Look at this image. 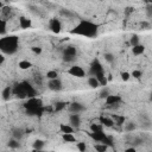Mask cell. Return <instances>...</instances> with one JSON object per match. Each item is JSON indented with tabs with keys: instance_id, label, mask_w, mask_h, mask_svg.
<instances>
[{
	"instance_id": "12",
	"label": "cell",
	"mask_w": 152,
	"mask_h": 152,
	"mask_svg": "<svg viewBox=\"0 0 152 152\" xmlns=\"http://www.w3.org/2000/svg\"><path fill=\"white\" fill-rule=\"evenodd\" d=\"M69 125L74 128H77L81 125V116L80 114H70L69 116Z\"/></svg>"
},
{
	"instance_id": "35",
	"label": "cell",
	"mask_w": 152,
	"mask_h": 152,
	"mask_svg": "<svg viewBox=\"0 0 152 152\" xmlns=\"http://www.w3.org/2000/svg\"><path fill=\"white\" fill-rule=\"evenodd\" d=\"M120 76H121V80L126 82V81H128V80H129L131 74H129V72H127V71H122V72L120 74Z\"/></svg>"
},
{
	"instance_id": "36",
	"label": "cell",
	"mask_w": 152,
	"mask_h": 152,
	"mask_svg": "<svg viewBox=\"0 0 152 152\" xmlns=\"http://www.w3.org/2000/svg\"><path fill=\"white\" fill-rule=\"evenodd\" d=\"M125 129H126L127 132H131V131L135 129V125H134L133 122H127L126 126H125Z\"/></svg>"
},
{
	"instance_id": "26",
	"label": "cell",
	"mask_w": 152,
	"mask_h": 152,
	"mask_svg": "<svg viewBox=\"0 0 152 152\" xmlns=\"http://www.w3.org/2000/svg\"><path fill=\"white\" fill-rule=\"evenodd\" d=\"M65 107H66V103H65V102H63V101H58V102L55 103L53 109H55V112H61V110L64 109Z\"/></svg>"
},
{
	"instance_id": "42",
	"label": "cell",
	"mask_w": 152,
	"mask_h": 152,
	"mask_svg": "<svg viewBox=\"0 0 152 152\" xmlns=\"http://www.w3.org/2000/svg\"><path fill=\"white\" fill-rule=\"evenodd\" d=\"M140 27H141V28H144V30H147V28L150 27V23L144 20V21H141V23H140Z\"/></svg>"
},
{
	"instance_id": "7",
	"label": "cell",
	"mask_w": 152,
	"mask_h": 152,
	"mask_svg": "<svg viewBox=\"0 0 152 152\" xmlns=\"http://www.w3.org/2000/svg\"><path fill=\"white\" fill-rule=\"evenodd\" d=\"M20 84H21V87H23V89H24V91H25V94H26V96H27L28 99L36 97L37 91H36V89L33 88V86H31L27 81H23V82H20Z\"/></svg>"
},
{
	"instance_id": "43",
	"label": "cell",
	"mask_w": 152,
	"mask_h": 152,
	"mask_svg": "<svg viewBox=\"0 0 152 152\" xmlns=\"http://www.w3.org/2000/svg\"><path fill=\"white\" fill-rule=\"evenodd\" d=\"M125 152H137V150H135V147H128V148H126L125 150Z\"/></svg>"
},
{
	"instance_id": "9",
	"label": "cell",
	"mask_w": 152,
	"mask_h": 152,
	"mask_svg": "<svg viewBox=\"0 0 152 152\" xmlns=\"http://www.w3.org/2000/svg\"><path fill=\"white\" fill-rule=\"evenodd\" d=\"M48 88H49L50 90H52V91H59V90H62V88H63V83H62V81H61L59 78L50 80V81L48 82Z\"/></svg>"
},
{
	"instance_id": "39",
	"label": "cell",
	"mask_w": 152,
	"mask_h": 152,
	"mask_svg": "<svg viewBox=\"0 0 152 152\" xmlns=\"http://www.w3.org/2000/svg\"><path fill=\"white\" fill-rule=\"evenodd\" d=\"M131 76H133L134 78H140L141 77V71L140 70H133L131 72Z\"/></svg>"
},
{
	"instance_id": "19",
	"label": "cell",
	"mask_w": 152,
	"mask_h": 152,
	"mask_svg": "<svg viewBox=\"0 0 152 152\" xmlns=\"http://www.w3.org/2000/svg\"><path fill=\"white\" fill-rule=\"evenodd\" d=\"M88 86L90 87V88H99L100 87V82L97 81V78L95 77V76H90L89 78H88Z\"/></svg>"
},
{
	"instance_id": "38",
	"label": "cell",
	"mask_w": 152,
	"mask_h": 152,
	"mask_svg": "<svg viewBox=\"0 0 152 152\" xmlns=\"http://www.w3.org/2000/svg\"><path fill=\"white\" fill-rule=\"evenodd\" d=\"M61 14H62V15H65V17H68V18H71V17L74 15L69 10H61Z\"/></svg>"
},
{
	"instance_id": "34",
	"label": "cell",
	"mask_w": 152,
	"mask_h": 152,
	"mask_svg": "<svg viewBox=\"0 0 152 152\" xmlns=\"http://www.w3.org/2000/svg\"><path fill=\"white\" fill-rule=\"evenodd\" d=\"M21 137H23V131L21 129H14L13 131V138L14 139L19 140V139H21Z\"/></svg>"
},
{
	"instance_id": "8",
	"label": "cell",
	"mask_w": 152,
	"mask_h": 152,
	"mask_svg": "<svg viewBox=\"0 0 152 152\" xmlns=\"http://www.w3.org/2000/svg\"><path fill=\"white\" fill-rule=\"evenodd\" d=\"M68 74H70L71 76H75V77H78V78H82V77L86 76V71L80 65H72V66H70L68 69Z\"/></svg>"
},
{
	"instance_id": "28",
	"label": "cell",
	"mask_w": 152,
	"mask_h": 152,
	"mask_svg": "<svg viewBox=\"0 0 152 152\" xmlns=\"http://www.w3.org/2000/svg\"><path fill=\"white\" fill-rule=\"evenodd\" d=\"M112 119H113V121H114V124H115V125H122V124L125 122V118H124V116L113 115V116H112Z\"/></svg>"
},
{
	"instance_id": "5",
	"label": "cell",
	"mask_w": 152,
	"mask_h": 152,
	"mask_svg": "<svg viewBox=\"0 0 152 152\" xmlns=\"http://www.w3.org/2000/svg\"><path fill=\"white\" fill-rule=\"evenodd\" d=\"M76 53H77V51H76L75 46H72V45L66 46L63 50V61L64 62H72V61H75Z\"/></svg>"
},
{
	"instance_id": "4",
	"label": "cell",
	"mask_w": 152,
	"mask_h": 152,
	"mask_svg": "<svg viewBox=\"0 0 152 152\" xmlns=\"http://www.w3.org/2000/svg\"><path fill=\"white\" fill-rule=\"evenodd\" d=\"M89 135H90V138H93L95 141H97V142H102V144H106L107 146H112L113 145V139L110 138V137H108L107 134H104L103 133V131L102 132H90L89 133Z\"/></svg>"
},
{
	"instance_id": "2",
	"label": "cell",
	"mask_w": 152,
	"mask_h": 152,
	"mask_svg": "<svg viewBox=\"0 0 152 152\" xmlns=\"http://www.w3.org/2000/svg\"><path fill=\"white\" fill-rule=\"evenodd\" d=\"M19 45V38L17 36H6L0 39V50L2 53L13 55L17 52Z\"/></svg>"
},
{
	"instance_id": "40",
	"label": "cell",
	"mask_w": 152,
	"mask_h": 152,
	"mask_svg": "<svg viewBox=\"0 0 152 152\" xmlns=\"http://www.w3.org/2000/svg\"><path fill=\"white\" fill-rule=\"evenodd\" d=\"M108 95H110V94H109V91H108V89H103V90L100 93V97H101V99H104V100L107 99V96H108Z\"/></svg>"
},
{
	"instance_id": "16",
	"label": "cell",
	"mask_w": 152,
	"mask_h": 152,
	"mask_svg": "<svg viewBox=\"0 0 152 152\" xmlns=\"http://www.w3.org/2000/svg\"><path fill=\"white\" fill-rule=\"evenodd\" d=\"M31 25H32L31 19H28L27 17H24V15H23V17H19V26H20L21 28H24V30L30 28Z\"/></svg>"
},
{
	"instance_id": "31",
	"label": "cell",
	"mask_w": 152,
	"mask_h": 152,
	"mask_svg": "<svg viewBox=\"0 0 152 152\" xmlns=\"http://www.w3.org/2000/svg\"><path fill=\"white\" fill-rule=\"evenodd\" d=\"M129 44H131L132 48L135 46V45H139V44H140V43H139V37H138L137 34H133V36L129 38Z\"/></svg>"
},
{
	"instance_id": "18",
	"label": "cell",
	"mask_w": 152,
	"mask_h": 152,
	"mask_svg": "<svg viewBox=\"0 0 152 152\" xmlns=\"http://www.w3.org/2000/svg\"><path fill=\"white\" fill-rule=\"evenodd\" d=\"M144 52H145V46L142 44H139V45H135V46L132 48V53L134 56H140Z\"/></svg>"
},
{
	"instance_id": "23",
	"label": "cell",
	"mask_w": 152,
	"mask_h": 152,
	"mask_svg": "<svg viewBox=\"0 0 152 152\" xmlns=\"http://www.w3.org/2000/svg\"><path fill=\"white\" fill-rule=\"evenodd\" d=\"M94 148H95V151H96V152H106V151H107V148H108V146H107L106 144L97 142V144H95Z\"/></svg>"
},
{
	"instance_id": "37",
	"label": "cell",
	"mask_w": 152,
	"mask_h": 152,
	"mask_svg": "<svg viewBox=\"0 0 152 152\" xmlns=\"http://www.w3.org/2000/svg\"><path fill=\"white\" fill-rule=\"evenodd\" d=\"M146 14H147V17L152 18V2L147 4V6H146Z\"/></svg>"
},
{
	"instance_id": "17",
	"label": "cell",
	"mask_w": 152,
	"mask_h": 152,
	"mask_svg": "<svg viewBox=\"0 0 152 152\" xmlns=\"http://www.w3.org/2000/svg\"><path fill=\"white\" fill-rule=\"evenodd\" d=\"M11 94H13V88L10 87V86L5 87V88L2 89V93H1L2 100H4V101H7V100L10 99V96H11Z\"/></svg>"
},
{
	"instance_id": "13",
	"label": "cell",
	"mask_w": 152,
	"mask_h": 152,
	"mask_svg": "<svg viewBox=\"0 0 152 152\" xmlns=\"http://www.w3.org/2000/svg\"><path fill=\"white\" fill-rule=\"evenodd\" d=\"M13 95H15V96L19 97V99H25V97H27L20 83H18V84H15V86L13 87Z\"/></svg>"
},
{
	"instance_id": "11",
	"label": "cell",
	"mask_w": 152,
	"mask_h": 152,
	"mask_svg": "<svg viewBox=\"0 0 152 152\" xmlns=\"http://www.w3.org/2000/svg\"><path fill=\"white\" fill-rule=\"evenodd\" d=\"M86 108H84V106L82 104V103H80V102H72V103H70V106H69V110L71 112V114H80L81 112H83Z\"/></svg>"
},
{
	"instance_id": "15",
	"label": "cell",
	"mask_w": 152,
	"mask_h": 152,
	"mask_svg": "<svg viewBox=\"0 0 152 152\" xmlns=\"http://www.w3.org/2000/svg\"><path fill=\"white\" fill-rule=\"evenodd\" d=\"M106 101V103L108 104V106H114V104H118L120 101H121V97L119 96V95H108L107 96V99L104 100Z\"/></svg>"
},
{
	"instance_id": "3",
	"label": "cell",
	"mask_w": 152,
	"mask_h": 152,
	"mask_svg": "<svg viewBox=\"0 0 152 152\" xmlns=\"http://www.w3.org/2000/svg\"><path fill=\"white\" fill-rule=\"evenodd\" d=\"M24 107L27 112V114L30 115H40L44 110H43V101L38 97H32V99H28L25 103H24Z\"/></svg>"
},
{
	"instance_id": "41",
	"label": "cell",
	"mask_w": 152,
	"mask_h": 152,
	"mask_svg": "<svg viewBox=\"0 0 152 152\" xmlns=\"http://www.w3.org/2000/svg\"><path fill=\"white\" fill-rule=\"evenodd\" d=\"M31 50H32V52L36 53V55H40V53H42V48H39V46H32Z\"/></svg>"
},
{
	"instance_id": "24",
	"label": "cell",
	"mask_w": 152,
	"mask_h": 152,
	"mask_svg": "<svg viewBox=\"0 0 152 152\" xmlns=\"http://www.w3.org/2000/svg\"><path fill=\"white\" fill-rule=\"evenodd\" d=\"M6 30H7V21H6V19L1 18V20H0V34L4 36L6 33Z\"/></svg>"
},
{
	"instance_id": "20",
	"label": "cell",
	"mask_w": 152,
	"mask_h": 152,
	"mask_svg": "<svg viewBox=\"0 0 152 152\" xmlns=\"http://www.w3.org/2000/svg\"><path fill=\"white\" fill-rule=\"evenodd\" d=\"M62 139L65 142H75L76 141V138L74 137L72 133H62Z\"/></svg>"
},
{
	"instance_id": "30",
	"label": "cell",
	"mask_w": 152,
	"mask_h": 152,
	"mask_svg": "<svg viewBox=\"0 0 152 152\" xmlns=\"http://www.w3.org/2000/svg\"><path fill=\"white\" fill-rule=\"evenodd\" d=\"M8 146H10L11 148H18V147L20 146L19 140H17V139H14V138L10 139V140H8Z\"/></svg>"
},
{
	"instance_id": "44",
	"label": "cell",
	"mask_w": 152,
	"mask_h": 152,
	"mask_svg": "<svg viewBox=\"0 0 152 152\" xmlns=\"http://www.w3.org/2000/svg\"><path fill=\"white\" fill-rule=\"evenodd\" d=\"M4 62H5V56L1 55V56H0V64H4Z\"/></svg>"
},
{
	"instance_id": "45",
	"label": "cell",
	"mask_w": 152,
	"mask_h": 152,
	"mask_svg": "<svg viewBox=\"0 0 152 152\" xmlns=\"http://www.w3.org/2000/svg\"><path fill=\"white\" fill-rule=\"evenodd\" d=\"M151 101H152V93H151Z\"/></svg>"
},
{
	"instance_id": "27",
	"label": "cell",
	"mask_w": 152,
	"mask_h": 152,
	"mask_svg": "<svg viewBox=\"0 0 152 152\" xmlns=\"http://www.w3.org/2000/svg\"><path fill=\"white\" fill-rule=\"evenodd\" d=\"M46 78L50 81V80H56V78H58V74H57V71H55V70H49L48 72H46Z\"/></svg>"
},
{
	"instance_id": "6",
	"label": "cell",
	"mask_w": 152,
	"mask_h": 152,
	"mask_svg": "<svg viewBox=\"0 0 152 152\" xmlns=\"http://www.w3.org/2000/svg\"><path fill=\"white\" fill-rule=\"evenodd\" d=\"M90 75L91 76H95V77H99L101 75H104L103 72V68L101 65V63L99 62V59H94L91 65H90Z\"/></svg>"
},
{
	"instance_id": "33",
	"label": "cell",
	"mask_w": 152,
	"mask_h": 152,
	"mask_svg": "<svg viewBox=\"0 0 152 152\" xmlns=\"http://www.w3.org/2000/svg\"><path fill=\"white\" fill-rule=\"evenodd\" d=\"M76 147H77V150H78L80 152H86V150H87L86 142H83V141H80V142H77V144H76Z\"/></svg>"
},
{
	"instance_id": "32",
	"label": "cell",
	"mask_w": 152,
	"mask_h": 152,
	"mask_svg": "<svg viewBox=\"0 0 152 152\" xmlns=\"http://www.w3.org/2000/svg\"><path fill=\"white\" fill-rule=\"evenodd\" d=\"M103 57H104V59L108 62V63H113L114 62V55L113 53H109V52H106L104 55H103Z\"/></svg>"
},
{
	"instance_id": "21",
	"label": "cell",
	"mask_w": 152,
	"mask_h": 152,
	"mask_svg": "<svg viewBox=\"0 0 152 152\" xmlns=\"http://www.w3.org/2000/svg\"><path fill=\"white\" fill-rule=\"evenodd\" d=\"M59 129L62 133H72L74 132V127L66 124H61L59 125Z\"/></svg>"
},
{
	"instance_id": "10",
	"label": "cell",
	"mask_w": 152,
	"mask_h": 152,
	"mask_svg": "<svg viewBox=\"0 0 152 152\" xmlns=\"http://www.w3.org/2000/svg\"><path fill=\"white\" fill-rule=\"evenodd\" d=\"M49 28L53 32V33H59L61 30H62V24L59 21V19L57 18H52L49 23Z\"/></svg>"
},
{
	"instance_id": "14",
	"label": "cell",
	"mask_w": 152,
	"mask_h": 152,
	"mask_svg": "<svg viewBox=\"0 0 152 152\" xmlns=\"http://www.w3.org/2000/svg\"><path fill=\"white\" fill-rule=\"evenodd\" d=\"M99 121H100V124H101L102 126L108 127V128H110V127H113V126L115 125L112 118H107V116H104V115H101V116L99 118Z\"/></svg>"
},
{
	"instance_id": "25",
	"label": "cell",
	"mask_w": 152,
	"mask_h": 152,
	"mask_svg": "<svg viewBox=\"0 0 152 152\" xmlns=\"http://www.w3.org/2000/svg\"><path fill=\"white\" fill-rule=\"evenodd\" d=\"M18 65H19V68H20L21 70H26V69H30V68L32 66L31 62H28V61H20Z\"/></svg>"
},
{
	"instance_id": "1",
	"label": "cell",
	"mask_w": 152,
	"mask_h": 152,
	"mask_svg": "<svg viewBox=\"0 0 152 152\" xmlns=\"http://www.w3.org/2000/svg\"><path fill=\"white\" fill-rule=\"evenodd\" d=\"M97 31H99V26L90 21V20H81L70 32L72 34H78V36H83V37H88V38H94L97 36Z\"/></svg>"
},
{
	"instance_id": "29",
	"label": "cell",
	"mask_w": 152,
	"mask_h": 152,
	"mask_svg": "<svg viewBox=\"0 0 152 152\" xmlns=\"http://www.w3.org/2000/svg\"><path fill=\"white\" fill-rule=\"evenodd\" d=\"M102 127L103 126L101 124H91L90 125V131L94 132V133L95 132H102Z\"/></svg>"
},
{
	"instance_id": "22",
	"label": "cell",
	"mask_w": 152,
	"mask_h": 152,
	"mask_svg": "<svg viewBox=\"0 0 152 152\" xmlns=\"http://www.w3.org/2000/svg\"><path fill=\"white\" fill-rule=\"evenodd\" d=\"M32 146H33V148H34L36 151H40V150L44 148L45 142H44L42 139H37V140H34V142L32 144Z\"/></svg>"
}]
</instances>
